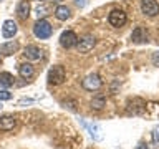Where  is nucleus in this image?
Listing matches in <instances>:
<instances>
[{"instance_id":"f257e3e1","label":"nucleus","mask_w":159,"mask_h":149,"mask_svg":"<svg viewBox=\"0 0 159 149\" xmlns=\"http://www.w3.org/2000/svg\"><path fill=\"white\" fill-rule=\"evenodd\" d=\"M53 33V28L47 20H38L37 23L33 25V35L40 40H45V38H50Z\"/></svg>"},{"instance_id":"f03ea898","label":"nucleus","mask_w":159,"mask_h":149,"mask_svg":"<svg viewBox=\"0 0 159 149\" xmlns=\"http://www.w3.org/2000/svg\"><path fill=\"white\" fill-rule=\"evenodd\" d=\"M66 78V73H65V68L60 66V65H55V66L50 68L48 71V83L50 84H61Z\"/></svg>"},{"instance_id":"7ed1b4c3","label":"nucleus","mask_w":159,"mask_h":149,"mask_svg":"<svg viewBox=\"0 0 159 149\" xmlns=\"http://www.w3.org/2000/svg\"><path fill=\"white\" fill-rule=\"evenodd\" d=\"M126 20H128L126 13H124L123 10H119V8H114V10H111V13L108 15V22L111 23L113 27H116V28L123 27V25L126 23Z\"/></svg>"},{"instance_id":"20e7f679","label":"nucleus","mask_w":159,"mask_h":149,"mask_svg":"<svg viewBox=\"0 0 159 149\" xmlns=\"http://www.w3.org/2000/svg\"><path fill=\"white\" fill-rule=\"evenodd\" d=\"M141 12L148 17H156L159 13V3L156 0H141Z\"/></svg>"},{"instance_id":"39448f33","label":"nucleus","mask_w":159,"mask_h":149,"mask_svg":"<svg viewBox=\"0 0 159 149\" xmlns=\"http://www.w3.org/2000/svg\"><path fill=\"white\" fill-rule=\"evenodd\" d=\"M83 88L88 89V91H96V89L101 88V78H99L96 73L88 74V76L83 79Z\"/></svg>"},{"instance_id":"423d86ee","label":"nucleus","mask_w":159,"mask_h":149,"mask_svg":"<svg viewBox=\"0 0 159 149\" xmlns=\"http://www.w3.org/2000/svg\"><path fill=\"white\" fill-rule=\"evenodd\" d=\"M146 109V103L141 98H133L128 103V113L129 114H143Z\"/></svg>"},{"instance_id":"0eeeda50","label":"nucleus","mask_w":159,"mask_h":149,"mask_svg":"<svg viewBox=\"0 0 159 149\" xmlns=\"http://www.w3.org/2000/svg\"><path fill=\"white\" fill-rule=\"evenodd\" d=\"M23 56L27 60H30V61H38V60L43 56V52L38 47H35V45H28V47H25V50H23Z\"/></svg>"},{"instance_id":"6e6552de","label":"nucleus","mask_w":159,"mask_h":149,"mask_svg":"<svg viewBox=\"0 0 159 149\" xmlns=\"http://www.w3.org/2000/svg\"><path fill=\"white\" fill-rule=\"evenodd\" d=\"M76 40H78L76 33L71 32V30H66V32H63L61 37H60V43H61V47H65V48H71L76 45Z\"/></svg>"},{"instance_id":"1a4fd4ad","label":"nucleus","mask_w":159,"mask_h":149,"mask_svg":"<svg viewBox=\"0 0 159 149\" xmlns=\"http://www.w3.org/2000/svg\"><path fill=\"white\" fill-rule=\"evenodd\" d=\"M94 37H91V35H86L83 40H80V43H78V52L80 53H86L89 52L93 47H94Z\"/></svg>"},{"instance_id":"9d476101","label":"nucleus","mask_w":159,"mask_h":149,"mask_svg":"<svg viewBox=\"0 0 159 149\" xmlns=\"http://www.w3.org/2000/svg\"><path fill=\"white\" fill-rule=\"evenodd\" d=\"M15 33H17V23H15L13 20H5V22H3V27H2L3 38H12Z\"/></svg>"},{"instance_id":"9b49d317","label":"nucleus","mask_w":159,"mask_h":149,"mask_svg":"<svg viewBox=\"0 0 159 149\" xmlns=\"http://www.w3.org/2000/svg\"><path fill=\"white\" fill-rule=\"evenodd\" d=\"M131 40L134 43H144V42H148V32H146V28H143V27H136L133 30V33H131Z\"/></svg>"},{"instance_id":"f8f14e48","label":"nucleus","mask_w":159,"mask_h":149,"mask_svg":"<svg viewBox=\"0 0 159 149\" xmlns=\"http://www.w3.org/2000/svg\"><path fill=\"white\" fill-rule=\"evenodd\" d=\"M17 15H18L20 20H27L28 18V15H30V3H28V0H22V2L18 3Z\"/></svg>"},{"instance_id":"ddd939ff","label":"nucleus","mask_w":159,"mask_h":149,"mask_svg":"<svg viewBox=\"0 0 159 149\" xmlns=\"http://www.w3.org/2000/svg\"><path fill=\"white\" fill-rule=\"evenodd\" d=\"M15 124H17V119H15L13 116H10V114L0 118V129H3V131H10V129H13Z\"/></svg>"},{"instance_id":"4468645a","label":"nucleus","mask_w":159,"mask_h":149,"mask_svg":"<svg viewBox=\"0 0 159 149\" xmlns=\"http://www.w3.org/2000/svg\"><path fill=\"white\" fill-rule=\"evenodd\" d=\"M81 123H83V126L89 131V134H91V138L94 139V141H99V139H101V128H99L96 123H91V124H88L84 121H81Z\"/></svg>"},{"instance_id":"2eb2a0df","label":"nucleus","mask_w":159,"mask_h":149,"mask_svg":"<svg viewBox=\"0 0 159 149\" xmlns=\"http://www.w3.org/2000/svg\"><path fill=\"white\" fill-rule=\"evenodd\" d=\"M18 73H20V76L22 78H32L33 74H35V70H33V66L30 63H22L18 66Z\"/></svg>"},{"instance_id":"dca6fc26","label":"nucleus","mask_w":159,"mask_h":149,"mask_svg":"<svg viewBox=\"0 0 159 149\" xmlns=\"http://www.w3.org/2000/svg\"><path fill=\"white\" fill-rule=\"evenodd\" d=\"M18 50V43L17 42H5L2 47H0V52L3 55H13Z\"/></svg>"},{"instance_id":"f3484780","label":"nucleus","mask_w":159,"mask_h":149,"mask_svg":"<svg viewBox=\"0 0 159 149\" xmlns=\"http://www.w3.org/2000/svg\"><path fill=\"white\" fill-rule=\"evenodd\" d=\"M70 15L71 13H70V8L66 5H60V7H57V10H55V17L58 20H68Z\"/></svg>"},{"instance_id":"a211bd4d","label":"nucleus","mask_w":159,"mask_h":149,"mask_svg":"<svg viewBox=\"0 0 159 149\" xmlns=\"http://www.w3.org/2000/svg\"><path fill=\"white\" fill-rule=\"evenodd\" d=\"M13 83H15V78L10 73H0V86L2 88H10L13 86Z\"/></svg>"},{"instance_id":"6ab92c4d","label":"nucleus","mask_w":159,"mask_h":149,"mask_svg":"<svg viewBox=\"0 0 159 149\" xmlns=\"http://www.w3.org/2000/svg\"><path fill=\"white\" fill-rule=\"evenodd\" d=\"M89 104H91V108L96 109V111H98V109H103L104 104H106V98H104L103 94H98V96H94L91 99V103H89Z\"/></svg>"},{"instance_id":"aec40b11","label":"nucleus","mask_w":159,"mask_h":149,"mask_svg":"<svg viewBox=\"0 0 159 149\" xmlns=\"http://www.w3.org/2000/svg\"><path fill=\"white\" fill-rule=\"evenodd\" d=\"M35 15L38 17V20H40V17H43V15H47V7L45 5H38L37 8H35Z\"/></svg>"},{"instance_id":"412c9836","label":"nucleus","mask_w":159,"mask_h":149,"mask_svg":"<svg viewBox=\"0 0 159 149\" xmlns=\"http://www.w3.org/2000/svg\"><path fill=\"white\" fill-rule=\"evenodd\" d=\"M10 98H12V94H10L8 91H0V101H2V99L7 101V99H10Z\"/></svg>"},{"instance_id":"4be33fe9","label":"nucleus","mask_w":159,"mask_h":149,"mask_svg":"<svg viewBox=\"0 0 159 149\" xmlns=\"http://www.w3.org/2000/svg\"><path fill=\"white\" fill-rule=\"evenodd\" d=\"M152 65L154 66H159V52L152 53Z\"/></svg>"},{"instance_id":"5701e85b","label":"nucleus","mask_w":159,"mask_h":149,"mask_svg":"<svg viewBox=\"0 0 159 149\" xmlns=\"http://www.w3.org/2000/svg\"><path fill=\"white\" fill-rule=\"evenodd\" d=\"M152 139H154V142H159V126L154 128V131H152Z\"/></svg>"},{"instance_id":"b1692460","label":"nucleus","mask_w":159,"mask_h":149,"mask_svg":"<svg viewBox=\"0 0 159 149\" xmlns=\"http://www.w3.org/2000/svg\"><path fill=\"white\" fill-rule=\"evenodd\" d=\"M75 3H76V5H78L80 8H83V7H86L88 0H75Z\"/></svg>"},{"instance_id":"393cba45","label":"nucleus","mask_w":159,"mask_h":149,"mask_svg":"<svg viewBox=\"0 0 159 149\" xmlns=\"http://www.w3.org/2000/svg\"><path fill=\"white\" fill-rule=\"evenodd\" d=\"M65 106H68L70 109H73V111H75V109H76V103H75V101H66V103H65Z\"/></svg>"},{"instance_id":"a878e982","label":"nucleus","mask_w":159,"mask_h":149,"mask_svg":"<svg viewBox=\"0 0 159 149\" xmlns=\"http://www.w3.org/2000/svg\"><path fill=\"white\" fill-rule=\"evenodd\" d=\"M136 149H148V147H146V146H144V144H139V146H138Z\"/></svg>"},{"instance_id":"bb28decb","label":"nucleus","mask_w":159,"mask_h":149,"mask_svg":"<svg viewBox=\"0 0 159 149\" xmlns=\"http://www.w3.org/2000/svg\"><path fill=\"white\" fill-rule=\"evenodd\" d=\"M0 108H2V104H0Z\"/></svg>"},{"instance_id":"cd10ccee","label":"nucleus","mask_w":159,"mask_h":149,"mask_svg":"<svg viewBox=\"0 0 159 149\" xmlns=\"http://www.w3.org/2000/svg\"><path fill=\"white\" fill-rule=\"evenodd\" d=\"M38 2H40V0H38Z\"/></svg>"}]
</instances>
